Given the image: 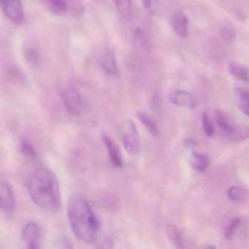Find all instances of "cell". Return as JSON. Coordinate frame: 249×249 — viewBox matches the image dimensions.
<instances>
[{
    "mask_svg": "<svg viewBox=\"0 0 249 249\" xmlns=\"http://www.w3.org/2000/svg\"><path fill=\"white\" fill-rule=\"evenodd\" d=\"M67 216L74 235L82 242L93 244L99 237L100 224L86 199L78 194L70 197Z\"/></svg>",
    "mask_w": 249,
    "mask_h": 249,
    "instance_id": "obj_1",
    "label": "cell"
},
{
    "mask_svg": "<svg viewBox=\"0 0 249 249\" xmlns=\"http://www.w3.org/2000/svg\"><path fill=\"white\" fill-rule=\"evenodd\" d=\"M69 7L74 16H80L84 13L85 4L82 0H70Z\"/></svg>",
    "mask_w": 249,
    "mask_h": 249,
    "instance_id": "obj_25",
    "label": "cell"
},
{
    "mask_svg": "<svg viewBox=\"0 0 249 249\" xmlns=\"http://www.w3.org/2000/svg\"><path fill=\"white\" fill-rule=\"evenodd\" d=\"M241 221L242 219L241 218H235V219H232L231 222L227 225L225 229V235L226 239H231L233 237L235 231L241 225Z\"/></svg>",
    "mask_w": 249,
    "mask_h": 249,
    "instance_id": "obj_23",
    "label": "cell"
},
{
    "mask_svg": "<svg viewBox=\"0 0 249 249\" xmlns=\"http://www.w3.org/2000/svg\"><path fill=\"white\" fill-rule=\"evenodd\" d=\"M171 26L174 32L181 37H187L189 32V21L187 16L181 13L177 12L171 18Z\"/></svg>",
    "mask_w": 249,
    "mask_h": 249,
    "instance_id": "obj_11",
    "label": "cell"
},
{
    "mask_svg": "<svg viewBox=\"0 0 249 249\" xmlns=\"http://www.w3.org/2000/svg\"><path fill=\"white\" fill-rule=\"evenodd\" d=\"M102 139H103L104 143L107 149L109 159H110L112 165L117 168H123L124 161H123L122 156H121V153L118 146L115 145V143L112 141V139L107 134H104Z\"/></svg>",
    "mask_w": 249,
    "mask_h": 249,
    "instance_id": "obj_10",
    "label": "cell"
},
{
    "mask_svg": "<svg viewBox=\"0 0 249 249\" xmlns=\"http://www.w3.org/2000/svg\"><path fill=\"white\" fill-rule=\"evenodd\" d=\"M28 192L34 203L44 210L59 211L61 206V191L58 178L53 171L38 168L29 175Z\"/></svg>",
    "mask_w": 249,
    "mask_h": 249,
    "instance_id": "obj_2",
    "label": "cell"
},
{
    "mask_svg": "<svg viewBox=\"0 0 249 249\" xmlns=\"http://www.w3.org/2000/svg\"><path fill=\"white\" fill-rule=\"evenodd\" d=\"M235 96L240 111L249 117V91L244 88L235 89Z\"/></svg>",
    "mask_w": 249,
    "mask_h": 249,
    "instance_id": "obj_13",
    "label": "cell"
},
{
    "mask_svg": "<svg viewBox=\"0 0 249 249\" xmlns=\"http://www.w3.org/2000/svg\"><path fill=\"white\" fill-rule=\"evenodd\" d=\"M228 69L231 74L237 80L247 83L249 82V70L245 66L232 62L229 64Z\"/></svg>",
    "mask_w": 249,
    "mask_h": 249,
    "instance_id": "obj_15",
    "label": "cell"
},
{
    "mask_svg": "<svg viewBox=\"0 0 249 249\" xmlns=\"http://www.w3.org/2000/svg\"><path fill=\"white\" fill-rule=\"evenodd\" d=\"M5 1H7V0H0V4H2Z\"/></svg>",
    "mask_w": 249,
    "mask_h": 249,
    "instance_id": "obj_28",
    "label": "cell"
},
{
    "mask_svg": "<svg viewBox=\"0 0 249 249\" xmlns=\"http://www.w3.org/2000/svg\"><path fill=\"white\" fill-rule=\"evenodd\" d=\"M190 165L198 172H205L209 168V159L207 155L194 152L190 157Z\"/></svg>",
    "mask_w": 249,
    "mask_h": 249,
    "instance_id": "obj_14",
    "label": "cell"
},
{
    "mask_svg": "<svg viewBox=\"0 0 249 249\" xmlns=\"http://www.w3.org/2000/svg\"><path fill=\"white\" fill-rule=\"evenodd\" d=\"M202 124H203L205 134L208 137H212L214 134V127H213L210 118L206 112L203 113L202 114Z\"/></svg>",
    "mask_w": 249,
    "mask_h": 249,
    "instance_id": "obj_26",
    "label": "cell"
},
{
    "mask_svg": "<svg viewBox=\"0 0 249 249\" xmlns=\"http://www.w3.org/2000/svg\"><path fill=\"white\" fill-rule=\"evenodd\" d=\"M228 197L232 201L237 203H243L247 199V193L241 187H232L228 190Z\"/></svg>",
    "mask_w": 249,
    "mask_h": 249,
    "instance_id": "obj_20",
    "label": "cell"
},
{
    "mask_svg": "<svg viewBox=\"0 0 249 249\" xmlns=\"http://www.w3.org/2000/svg\"><path fill=\"white\" fill-rule=\"evenodd\" d=\"M20 150L21 153L24 155L25 157L31 160H35L37 158V153L35 150L32 145L27 142H21L20 144Z\"/></svg>",
    "mask_w": 249,
    "mask_h": 249,
    "instance_id": "obj_24",
    "label": "cell"
},
{
    "mask_svg": "<svg viewBox=\"0 0 249 249\" xmlns=\"http://www.w3.org/2000/svg\"><path fill=\"white\" fill-rule=\"evenodd\" d=\"M64 104L67 112L71 115H77L83 112L85 103L83 96L77 89L69 88L64 93Z\"/></svg>",
    "mask_w": 249,
    "mask_h": 249,
    "instance_id": "obj_5",
    "label": "cell"
},
{
    "mask_svg": "<svg viewBox=\"0 0 249 249\" xmlns=\"http://www.w3.org/2000/svg\"><path fill=\"white\" fill-rule=\"evenodd\" d=\"M117 10L124 19H130L133 13L132 0H114Z\"/></svg>",
    "mask_w": 249,
    "mask_h": 249,
    "instance_id": "obj_18",
    "label": "cell"
},
{
    "mask_svg": "<svg viewBox=\"0 0 249 249\" xmlns=\"http://www.w3.org/2000/svg\"><path fill=\"white\" fill-rule=\"evenodd\" d=\"M25 58L28 64L34 67H38L40 64V57L39 53L35 48H28L24 51Z\"/></svg>",
    "mask_w": 249,
    "mask_h": 249,
    "instance_id": "obj_22",
    "label": "cell"
},
{
    "mask_svg": "<svg viewBox=\"0 0 249 249\" xmlns=\"http://www.w3.org/2000/svg\"><path fill=\"white\" fill-rule=\"evenodd\" d=\"M1 5L4 14L10 20L19 22L23 19V10L20 0H7Z\"/></svg>",
    "mask_w": 249,
    "mask_h": 249,
    "instance_id": "obj_9",
    "label": "cell"
},
{
    "mask_svg": "<svg viewBox=\"0 0 249 249\" xmlns=\"http://www.w3.org/2000/svg\"><path fill=\"white\" fill-rule=\"evenodd\" d=\"M48 7L55 15H62L67 10V4L64 0H46Z\"/></svg>",
    "mask_w": 249,
    "mask_h": 249,
    "instance_id": "obj_21",
    "label": "cell"
},
{
    "mask_svg": "<svg viewBox=\"0 0 249 249\" xmlns=\"http://www.w3.org/2000/svg\"><path fill=\"white\" fill-rule=\"evenodd\" d=\"M101 65L102 70L109 75H116L118 73V64L115 55L111 51H107L104 53L101 59Z\"/></svg>",
    "mask_w": 249,
    "mask_h": 249,
    "instance_id": "obj_12",
    "label": "cell"
},
{
    "mask_svg": "<svg viewBox=\"0 0 249 249\" xmlns=\"http://www.w3.org/2000/svg\"><path fill=\"white\" fill-rule=\"evenodd\" d=\"M167 235L170 241L177 248H182L184 246L183 237L181 232L177 227L174 225H169L167 227Z\"/></svg>",
    "mask_w": 249,
    "mask_h": 249,
    "instance_id": "obj_17",
    "label": "cell"
},
{
    "mask_svg": "<svg viewBox=\"0 0 249 249\" xmlns=\"http://www.w3.org/2000/svg\"><path fill=\"white\" fill-rule=\"evenodd\" d=\"M219 35L228 42H233L236 39L237 33L235 27L230 23L222 24L219 28Z\"/></svg>",
    "mask_w": 249,
    "mask_h": 249,
    "instance_id": "obj_19",
    "label": "cell"
},
{
    "mask_svg": "<svg viewBox=\"0 0 249 249\" xmlns=\"http://www.w3.org/2000/svg\"><path fill=\"white\" fill-rule=\"evenodd\" d=\"M16 207V200L13 190L7 181L0 176V209L12 211Z\"/></svg>",
    "mask_w": 249,
    "mask_h": 249,
    "instance_id": "obj_7",
    "label": "cell"
},
{
    "mask_svg": "<svg viewBox=\"0 0 249 249\" xmlns=\"http://www.w3.org/2000/svg\"><path fill=\"white\" fill-rule=\"evenodd\" d=\"M214 119L216 125L228 138L234 141H241L248 137V129L238 124L224 111L216 110L214 112Z\"/></svg>",
    "mask_w": 249,
    "mask_h": 249,
    "instance_id": "obj_3",
    "label": "cell"
},
{
    "mask_svg": "<svg viewBox=\"0 0 249 249\" xmlns=\"http://www.w3.org/2000/svg\"><path fill=\"white\" fill-rule=\"evenodd\" d=\"M169 99L174 105L187 108H194L197 106V100L196 96L190 92L179 89H174L169 93Z\"/></svg>",
    "mask_w": 249,
    "mask_h": 249,
    "instance_id": "obj_6",
    "label": "cell"
},
{
    "mask_svg": "<svg viewBox=\"0 0 249 249\" xmlns=\"http://www.w3.org/2000/svg\"><path fill=\"white\" fill-rule=\"evenodd\" d=\"M138 116H139V120L143 124L147 131L153 137H158L160 133L159 129H158V125H157L155 120L150 115L146 114V113L139 112L138 114Z\"/></svg>",
    "mask_w": 249,
    "mask_h": 249,
    "instance_id": "obj_16",
    "label": "cell"
},
{
    "mask_svg": "<svg viewBox=\"0 0 249 249\" xmlns=\"http://www.w3.org/2000/svg\"><path fill=\"white\" fill-rule=\"evenodd\" d=\"M41 231L39 226L35 222H30L23 230V238L28 247L32 249L40 248Z\"/></svg>",
    "mask_w": 249,
    "mask_h": 249,
    "instance_id": "obj_8",
    "label": "cell"
},
{
    "mask_svg": "<svg viewBox=\"0 0 249 249\" xmlns=\"http://www.w3.org/2000/svg\"><path fill=\"white\" fill-rule=\"evenodd\" d=\"M143 7L152 15L158 13L159 9V0H142Z\"/></svg>",
    "mask_w": 249,
    "mask_h": 249,
    "instance_id": "obj_27",
    "label": "cell"
},
{
    "mask_svg": "<svg viewBox=\"0 0 249 249\" xmlns=\"http://www.w3.org/2000/svg\"><path fill=\"white\" fill-rule=\"evenodd\" d=\"M118 133L126 152L136 156L141 150V140L137 127L132 120L125 119L119 124Z\"/></svg>",
    "mask_w": 249,
    "mask_h": 249,
    "instance_id": "obj_4",
    "label": "cell"
}]
</instances>
